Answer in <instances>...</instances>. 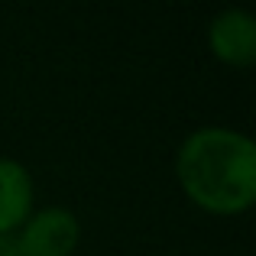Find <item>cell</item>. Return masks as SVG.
<instances>
[{
  "instance_id": "cell-1",
  "label": "cell",
  "mask_w": 256,
  "mask_h": 256,
  "mask_svg": "<svg viewBox=\"0 0 256 256\" xmlns=\"http://www.w3.org/2000/svg\"><path fill=\"white\" fill-rule=\"evenodd\" d=\"M182 188L211 214H240L256 198V146L224 126L194 130L175 159Z\"/></svg>"
},
{
  "instance_id": "cell-2",
  "label": "cell",
  "mask_w": 256,
  "mask_h": 256,
  "mask_svg": "<svg viewBox=\"0 0 256 256\" xmlns=\"http://www.w3.org/2000/svg\"><path fill=\"white\" fill-rule=\"evenodd\" d=\"M78 234H82V227L72 211L46 208L23 227L20 246L26 256H68L78 246Z\"/></svg>"
},
{
  "instance_id": "cell-3",
  "label": "cell",
  "mask_w": 256,
  "mask_h": 256,
  "mask_svg": "<svg viewBox=\"0 0 256 256\" xmlns=\"http://www.w3.org/2000/svg\"><path fill=\"white\" fill-rule=\"evenodd\" d=\"M211 49L227 65L256 62V20L246 10H224L211 23Z\"/></svg>"
},
{
  "instance_id": "cell-4",
  "label": "cell",
  "mask_w": 256,
  "mask_h": 256,
  "mask_svg": "<svg viewBox=\"0 0 256 256\" xmlns=\"http://www.w3.org/2000/svg\"><path fill=\"white\" fill-rule=\"evenodd\" d=\"M30 208H32L30 172L13 159H0V234L23 224Z\"/></svg>"
}]
</instances>
